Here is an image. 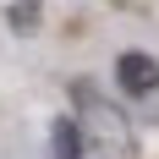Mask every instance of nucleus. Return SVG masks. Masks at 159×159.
<instances>
[{"mask_svg": "<svg viewBox=\"0 0 159 159\" xmlns=\"http://www.w3.org/2000/svg\"><path fill=\"white\" fill-rule=\"evenodd\" d=\"M77 93V104H82V137L93 148H104V154H115V159H132V148H137V132H132V121H126V110L121 104H110V99L99 93L93 82H77L71 88Z\"/></svg>", "mask_w": 159, "mask_h": 159, "instance_id": "1", "label": "nucleus"}, {"mask_svg": "<svg viewBox=\"0 0 159 159\" xmlns=\"http://www.w3.org/2000/svg\"><path fill=\"white\" fill-rule=\"evenodd\" d=\"M115 88H121L126 99L159 93V61L148 55V49H126V55L115 61Z\"/></svg>", "mask_w": 159, "mask_h": 159, "instance_id": "2", "label": "nucleus"}, {"mask_svg": "<svg viewBox=\"0 0 159 159\" xmlns=\"http://www.w3.org/2000/svg\"><path fill=\"white\" fill-rule=\"evenodd\" d=\"M82 148H88V137H82L77 121H55L49 126V159H82Z\"/></svg>", "mask_w": 159, "mask_h": 159, "instance_id": "3", "label": "nucleus"}, {"mask_svg": "<svg viewBox=\"0 0 159 159\" xmlns=\"http://www.w3.org/2000/svg\"><path fill=\"white\" fill-rule=\"evenodd\" d=\"M39 16H44V0H11V6H6V28H11L16 39H33V33H39Z\"/></svg>", "mask_w": 159, "mask_h": 159, "instance_id": "4", "label": "nucleus"}]
</instances>
